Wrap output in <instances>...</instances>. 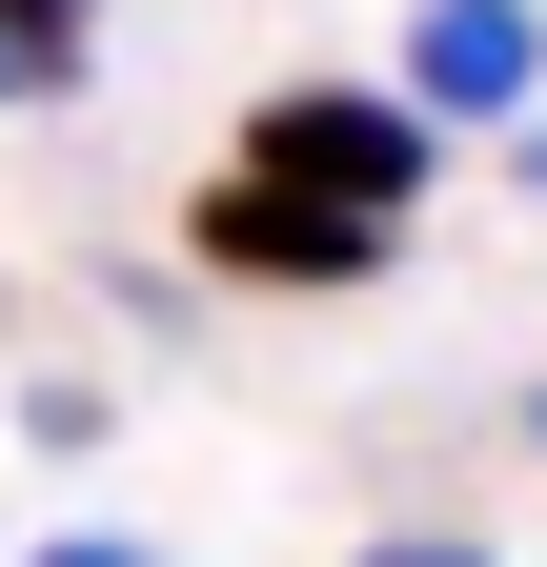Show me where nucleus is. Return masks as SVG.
Masks as SVG:
<instances>
[{
	"instance_id": "obj_1",
	"label": "nucleus",
	"mask_w": 547,
	"mask_h": 567,
	"mask_svg": "<svg viewBox=\"0 0 547 567\" xmlns=\"http://www.w3.org/2000/svg\"><path fill=\"white\" fill-rule=\"evenodd\" d=\"M446 142L405 122L385 82H285L224 122V163L183 183V264L203 284H285V305H324V284H385L405 224H426Z\"/></svg>"
},
{
	"instance_id": "obj_2",
	"label": "nucleus",
	"mask_w": 547,
	"mask_h": 567,
	"mask_svg": "<svg viewBox=\"0 0 547 567\" xmlns=\"http://www.w3.org/2000/svg\"><path fill=\"white\" fill-rule=\"evenodd\" d=\"M426 142H507L547 102V0H405V82H385Z\"/></svg>"
},
{
	"instance_id": "obj_3",
	"label": "nucleus",
	"mask_w": 547,
	"mask_h": 567,
	"mask_svg": "<svg viewBox=\"0 0 547 567\" xmlns=\"http://www.w3.org/2000/svg\"><path fill=\"white\" fill-rule=\"evenodd\" d=\"M82 61H102V0H0V122H21V102H61Z\"/></svg>"
},
{
	"instance_id": "obj_4",
	"label": "nucleus",
	"mask_w": 547,
	"mask_h": 567,
	"mask_svg": "<svg viewBox=\"0 0 547 567\" xmlns=\"http://www.w3.org/2000/svg\"><path fill=\"white\" fill-rule=\"evenodd\" d=\"M21 567H163L143 527H61V547H21Z\"/></svg>"
},
{
	"instance_id": "obj_5",
	"label": "nucleus",
	"mask_w": 547,
	"mask_h": 567,
	"mask_svg": "<svg viewBox=\"0 0 547 567\" xmlns=\"http://www.w3.org/2000/svg\"><path fill=\"white\" fill-rule=\"evenodd\" d=\"M365 567H487V547H466V527H405V547H365Z\"/></svg>"
},
{
	"instance_id": "obj_6",
	"label": "nucleus",
	"mask_w": 547,
	"mask_h": 567,
	"mask_svg": "<svg viewBox=\"0 0 547 567\" xmlns=\"http://www.w3.org/2000/svg\"><path fill=\"white\" fill-rule=\"evenodd\" d=\"M527 446H547V385H527Z\"/></svg>"
}]
</instances>
